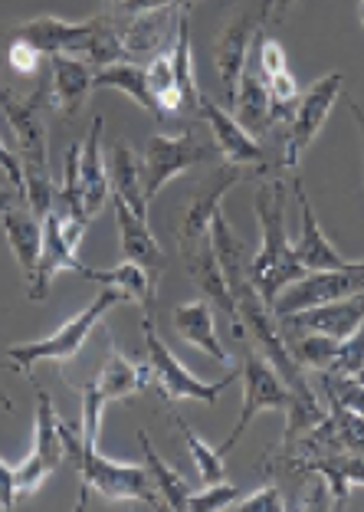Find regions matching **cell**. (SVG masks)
<instances>
[{
  "mask_svg": "<svg viewBox=\"0 0 364 512\" xmlns=\"http://www.w3.org/2000/svg\"><path fill=\"white\" fill-rule=\"evenodd\" d=\"M342 79H345L342 73H328L322 79H315V83L299 96L296 112H292V119L286 122L283 158H279L283 168H296L305 151H309V145L315 142V135L322 132V125L328 122V115H332V106L345 92Z\"/></svg>",
  "mask_w": 364,
  "mask_h": 512,
  "instance_id": "cell-10",
  "label": "cell"
},
{
  "mask_svg": "<svg viewBox=\"0 0 364 512\" xmlns=\"http://www.w3.org/2000/svg\"><path fill=\"white\" fill-rule=\"evenodd\" d=\"M355 381H358V384H364V368H361V375H358Z\"/></svg>",
  "mask_w": 364,
  "mask_h": 512,
  "instance_id": "cell-48",
  "label": "cell"
},
{
  "mask_svg": "<svg viewBox=\"0 0 364 512\" xmlns=\"http://www.w3.org/2000/svg\"><path fill=\"white\" fill-rule=\"evenodd\" d=\"M0 404H4V407H7V411H14V401H10V398H7V394H4V388H0Z\"/></svg>",
  "mask_w": 364,
  "mask_h": 512,
  "instance_id": "cell-45",
  "label": "cell"
},
{
  "mask_svg": "<svg viewBox=\"0 0 364 512\" xmlns=\"http://www.w3.org/2000/svg\"><path fill=\"white\" fill-rule=\"evenodd\" d=\"M33 450L46 460L50 470H60L66 460V444H63V421L56 414L50 394L37 388V430H33Z\"/></svg>",
  "mask_w": 364,
  "mask_h": 512,
  "instance_id": "cell-28",
  "label": "cell"
},
{
  "mask_svg": "<svg viewBox=\"0 0 364 512\" xmlns=\"http://www.w3.org/2000/svg\"><path fill=\"white\" fill-rule=\"evenodd\" d=\"M109 181L112 194L132 207V211L148 220V197H145V181H142V158L135 155L128 142L112 145V161H109Z\"/></svg>",
  "mask_w": 364,
  "mask_h": 512,
  "instance_id": "cell-25",
  "label": "cell"
},
{
  "mask_svg": "<svg viewBox=\"0 0 364 512\" xmlns=\"http://www.w3.org/2000/svg\"><path fill=\"white\" fill-rule=\"evenodd\" d=\"M112 207H115V224H119V237H122L125 260L142 263L145 270H151V273L158 276L164 270V253L158 247V240L151 237L148 220L138 217L132 207H128L122 197H115V194H112Z\"/></svg>",
  "mask_w": 364,
  "mask_h": 512,
  "instance_id": "cell-22",
  "label": "cell"
},
{
  "mask_svg": "<svg viewBox=\"0 0 364 512\" xmlns=\"http://www.w3.org/2000/svg\"><path fill=\"white\" fill-rule=\"evenodd\" d=\"M50 106V76L40 79L37 92H30V96H17L7 86H0V109H4L10 128H14L17 158L23 165V197H27L30 211L40 220L53 211L56 194H60L50 171V132H46Z\"/></svg>",
  "mask_w": 364,
  "mask_h": 512,
  "instance_id": "cell-1",
  "label": "cell"
},
{
  "mask_svg": "<svg viewBox=\"0 0 364 512\" xmlns=\"http://www.w3.org/2000/svg\"><path fill=\"white\" fill-rule=\"evenodd\" d=\"M181 4L145 10L138 17L122 20V43L128 56H161L168 53L174 40H178V23H181Z\"/></svg>",
  "mask_w": 364,
  "mask_h": 512,
  "instance_id": "cell-15",
  "label": "cell"
},
{
  "mask_svg": "<svg viewBox=\"0 0 364 512\" xmlns=\"http://www.w3.org/2000/svg\"><path fill=\"white\" fill-rule=\"evenodd\" d=\"M325 401H328V417H332L342 447L364 457V414L355 411V407L342 404L338 398H325Z\"/></svg>",
  "mask_w": 364,
  "mask_h": 512,
  "instance_id": "cell-32",
  "label": "cell"
},
{
  "mask_svg": "<svg viewBox=\"0 0 364 512\" xmlns=\"http://www.w3.org/2000/svg\"><path fill=\"white\" fill-rule=\"evenodd\" d=\"M138 444H142V453H145V467L151 473V480H155L158 486V493H161V503L164 509H174V512H184L187 509V496H191L194 490L187 486L184 480V473H178L174 467H168L161 457H158V450L151 447V440L145 430H138Z\"/></svg>",
  "mask_w": 364,
  "mask_h": 512,
  "instance_id": "cell-29",
  "label": "cell"
},
{
  "mask_svg": "<svg viewBox=\"0 0 364 512\" xmlns=\"http://www.w3.org/2000/svg\"><path fill=\"white\" fill-rule=\"evenodd\" d=\"M63 444L66 457H73V467L79 476V503L76 509H86L89 490H96L109 503H142L148 509H164L161 493L155 480H151L148 467H135V463H119L96 450L82 437L79 427H69L63 421Z\"/></svg>",
  "mask_w": 364,
  "mask_h": 512,
  "instance_id": "cell-3",
  "label": "cell"
},
{
  "mask_svg": "<svg viewBox=\"0 0 364 512\" xmlns=\"http://www.w3.org/2000/svg\"><path fill=\"white\" fill-rule=\"evenodd\" d=\"M358 293H364V260H355L351 266H342V270L305 273L302 279L289 283L283 293L273 299V316L279 322L312 306H325V302L348 299Z\"/></svg>",
  "mask_w": 364,
  "mask_h": 512,
  "instance_id": "cell-11",
  "label": "cell"
},
{
  "mask_svg": "<svg viewBox=\"0 0 364 512\" xmlns=\"http://www.w3.org/2000/svg\"><path fill=\"white\" fill-rule=\"evenodd\" d=\"M0 171H4L7 184H14V188L23 194V165H20L17 151H10L4 142H0Z\"/></svg>",
  "mask_w": 364,
  "mask_h": 512,
  "instance_id": "cell-40",
  "label": "cell"
},
{
  "mask_svg": "<svg viewBox=\"0 0 364 512\" xmlns=\"http://www.w3.org/2000/svg\"><path fill=\"white\" fill-rule=\"evenodd\" d=\"M122 302H132V299H128L122 289L102 286V293L92 299L82 312H76V316L69 319L66 325H60V329H56L53 335H46V339H37V342L10 345L7 358L33 384V371H30L33 365H37V362H63V365H69L79 355V348L89 342V335L102 322V316H109V309L122 306Z\"/></svg>",
  "mask_w": 364,
  "mask_h": 512,
  "instance_id": "cell-4",
  "label": "cell"
},
{
  "mask_svg": "<svg viewBox=\"0 0 364 512\" xmlns=\"http://www.w3.org/2000/svg\"><path fill=\"white\" fill-rule=\"evenodd\" d=\"M351 115H355V122L361 128V138H364V109L358 106V102H351Z\"/></svg>",
  "mask_w": 364,
  "mask_h": 512,
  "instance_id": "cell-44",
  "label": "cell"
},
{
  "mask_svg": "<svg viewBox=\"0 0 364 512\" xmlns=\"http://www.w3.org/2000/svg\"><path fill=\"white\" fill-rule=\"evenodd\" d=\"M286 204H289V188L283 181H263L253 194L256 224H260V253L250 260L246 273H250V283L269 306H273V299L283 293L289 283H296V279L309 273L299 263L296 250H292V243H289Z\"/></svg>",
  "mask_w": 364,
  "mask_h": 512,
  "instance_id": "cell-2",
  "label": "cell"
},
{
  "mask_svg": "<svg viewBox=\"0 0 364 512\" xmlns=\"http://www.w3.org/2000/svg\"><path fill=\"white\" fill-rule=\"evenodd\" d=\"M292 194H296L299 201V211H302V230H299V240L292 243V250H296L299 263L305 266L309 273H319V270H342V266H351L355 260H348V256H342L332 240L325 237L322 224L315 220V211L309 204V197H305V188L302 181H292Z\"/></svg>",
  "mask_w": 364,
  "mask_h": 512,
  "instance_id": "cell-17",
  "label": "cell"
},
{
  "mask_svg": "<svg viewBox=\"0 0 364 512\" xmlns=\"http://www.w3.org/2000/svg\"><path fill=\"white\" fill-rule=\"evenodd\" d=\"M361 368H364V322L351 335H345V339H338L335 355H332V362H328L325 375L358 378Z\"/></svg>",
  "mask_w": 364,
  "mask_h": 512,
  "instance_id": "cell-33",
  "label": "cell"
},
{
  "mask_svg": "<svg viewBox=\"0 0 364 512\" xmlns=\"http://www.w3.org/2000/svg\"><path fill=\"white\" fill-rule=\"evenodd\" d=\"M171 424L178 427V434L184 437L187 450H191V460L197 473H201V483L210 486V483H223L227 480V467H223V453L217 447H210L204 437L194 434V427L184 421L181 414H171Z\"/></svg>",
  "mask_w": 364,
  "mask_h": 512,
  "instance_id": "cell-31",
  "label": "cell"
},
{
  "mask_svg": "<svg viewBox=\"0 0 364 512\" xmlns=\"http://www.w3.org/2000/svg\"><path fill=\"white\" fill-rule=\"evenodd\" d=\"M50 476H53V470L50 467H46V460L40 457V453L37 450H33L30 453V457L27 460H23L20 463V467H14V480H17V493H37L40 490V486L46 483V480H50Z\"/></svg>",
  "mask_w": 364,
  "mask_h": 512,
  "instance_id": "cell-36",
  "label": "cell"
},
{
  "mask_svg": "<svg viewBox=\"0 0 364 512\" xmlns=\"http://www.w3.org/2000/svg\"><path fill=\"white\" fill-rule=\"evenodd\" d=\"M358 17H361V27H364V0H361V7H358Z\"/></svg>",
  "mask_w": 364,
  "mask_h": 512,
  "instance_id": "cell-46",
  "label": "cell"
},
{
  "mask_svg": "<svg viewBox=\"0 0 364 512\" xmlns=\"http://www.w3.org/2000/svg\"><path fill=\"white\" fill-rule=\"evenodd\" d=\"M171 322H174V332H178L187 345H194L197 352L210 355L220 365H230V352L220 345L217 329H214V306H210L207 299L184 302V306L171 312Z\"/></svg>",
  "mask_w": 364,
  "mask_h": 512,
  "instance_id": "cell-21",
  "label": "cell"
},
{
  "mask_svg": "<svg viewBox=\"0 0 364 512\" xmlns=\"http://www.w3.org/2000/svg\"><path fill=\"white\" fill-rule=\"evenodd\" d=\"M92 76L96 66L79 60V56H50V99L53 109L73 119L76 112L86 106L89 92H92Z\"/></svg>",
  "mask_w": 364,
  "mask_h": 512,
  "instance_id": "cell-19",
  "label": "cell"
},
{
  "mask_svg": "<svg viewBox=\"0 0 364 512\" xmlns=\"http://www.w3.org/2000/svg\"><path fill=\"white\" fill-rule=\"evenodd\" d=\"M292 4H296V0H276V4H273V20H283L292 10Z\"/></svg>",
  "mask_w": 364,
  "mask_h": 512,
  "instance_id": "cell-43",
  "label": "cell"
},
{
  "mask_svg": "<svg viewBox=\"0 0 364 512\" xmlns=\"http://www.w3.org/2000/svg\"><path fill=\"white\" fill-rule=\"evenodd\" d=\"M92 89H119L128 99H135V106H142L145 112L158 115L155 99L148 92V76L142 66L135 63H112V66H99L96 76H92Z\"/></svg>",
  "mask_w": 364,
  "mask_h": 512,
  "instance_id": "cell-27",
  "label": "cell"
},
{
  "mask_svg": "<svg viewBox=\"0 0 364 512\" xmlns=\"http://www.w3.org/2000/svg\"><path fill=\"white\" fill-rule=\"evenodd\" d=\"M102 128L105 119L96 115L86 142L79 145V194H82V211H86L89 220L102 211L105 201H112V181L102 161Z\"/></svg>",
  "mask_w": 364,
  "mask_h": 512,
  "instance_id": "cell-18",
  "label": "cell"
},
{
  "mask_svg": "<svg viewBox=\"0 0 364 512\" xmlns=\"http://www.w3.org/2000/svg\"><path fill=\"white\" fill-rule=\"evenodd\" d=\"M273 4H276V0H273Z\"/></svg>",
  "mask_w": 364,
  "mask_h": 512,
  "instance_id": "cell-49",
  "label": "cell"
},
{
  "mask_svg": "<svg viewBox=\"0 0 364 512\" xmlns=\"http://www.w3.org/2000/svg\"><path fill=\"white\" fill-rule=\"evenodd\" d=\"M151 381V365L148 362H135L128 358L119 345L109 348V362L102 365V371L89 384H82V417H79V430L89 444H99V427H102V414L105 407L115 401H128L135 394H142Z\"/></svg>",
  "mask_w": 364,
  "mask_h": 512,
  "instance_id": "cell-5",
  "label": "cell"
},
{
  "mask_svg": "<svg viewBox=\"0 0 364 512\" xmlns=\"http://www.w3.org/2000/svg\"><path fill=\"white\" fill-rule=\"evenodd\" d=\"M17 480H14V467H7L4 460H0V509L10 512L17 509Z\"/></svg>",
  "mask_w": 364,
  "mask_h": 512,
  "instance_id": "cell-41",
  "label": "cell"
},
{
  "mask_svg": "<svg viewBox=\"0 0 364 512\" xmlns=\"http://www.w3.org/2000/svg\"><path fill=\"white\" fill-rule=\"evenodd\" d=\"M197 115L210 125V138H214L217 151L223 155V161L227 165H237V168H269L266 165V151L260 148V142L246 132V128L240 125L237 115H230L223 106H217V102L204 99L201 109H197Z\"/></svg>",
  "mask_w": 364,
  "mask_h": 512,
  "instance_id": "cell-14",
  "label": "cell"
},
{
  "mask_svg": "<svg viewBox=\"0 0 364 512\" xmlns=\"http://www.w3.org/2000/svg\"><path fill=\"white\" fill-rule=\"evenodd\" d=\"M79 270H82L79 250L66 240L63 214H60V207L53 204V211L43 217V250H40L37 270H33V276L27 279V296L33 302H40V299H46V293H50V283L56 276H60V273H76L79 276Z\"/></svg>",
  "mask_w": 364,
  "mask_h": 512,
  "instance_id": "cell-12",
  "label": "cell"
},
{
  "mask_svg": "<svg viewBox=\"0 0 364 512\" xmlns=\"http://www.w3.org/2000/svg\"><path fill=\"white\" fill-rule=\"evenodd\" d=\"M230 509H237V512H283L286 503H283V493H279V486L266 483L256 493L246 496V499H237V503H233Z\"/></svg>",
  "mask_w": 364,
  "mask_h": 512,
  "instance_id": "cell-37",
  "label": "cell"
},
{
  "mask_svg": "<svg viewBox=\"0 0 364 512\" xmlns=\"http://www.w3.org/2000/svg\"><path fill=\"white\" fill-rule=\"evenodd\" d=\"M214 142L197 132V128H187L181 135H151L145 158H142V181H145V197L148 204L164 191V184L171 178H178L181 171H191L194 165H204V161L214 155Z\"/></svg>",
  "mask_w": 364,
  "mask_h": 512,
  "instance_id": "cell-8",
  "label": "cell"
},
{
  "mask_svg": "<svg viewBox=\"0 0 364 512\" xmlns=\"http://www.w3.org/2000/svg\"><path fill=\"white\" fill-rule=\"evenodd\" d=\"M20 204H27V197H23L14 184H0V214L14 211V207H20Z\"/></svg>",
  "mask_w": 364,
  "mask_h": 512,
  "instance_id": "cell-42",
  "label": "cell"
},
{
  "mask_svg": "<svg viewBox=\"0 0 364 512\" xmlns=\"http://www.w3.org/2000/svg\"><path fill=\"white\" fill-rule=\"evenodd\" d=\"M240 181H243V171L237 165H223L217 171L214 184H207L201 194H194V201L187 204V214H184V224H181V247L184 243L210 237V224H214V217L223 211L220 207L223 197H227V191Z\"/></svg>",
  "mask_w": 364,
  "mask_h": 512,
  "instance_id": "cell-20",
  "label": "cell"
},
{
  "mask_svg": "<svg viewBox=\"0 0 364 512\" xmlns=\"http://www.w3.org/2000/svg\"><path fill=\"white\" fill-rule=\"evenodd\" d=\"M197 4V0H181V7H194Z\"/></svg>",
  "mask_w": 364,
  "mask_h": 512,
  "instance_id": "cell-47",
  "label": "cell"
},
{
  "mask_svg": "<svg viewBox=\"0 0 364 512\" xmlns=\"http://www.w3.org/2000/svg\"><path fill=\"white\" fill-rule=\"evenodd\" d=\"M79 276L89 279V283L122 289V293L132 299L135 306H142V312H148V316H151V302H155V273L145 270L142 263L125 260L119 266H112V270H92V266L82 263Z\"/></svg>",
  "mask_w": 364,
  "mask_h": 512,
  "instance_id": "cell-24",
  "label": "cell"
},
{
  "mask_svg": "<svg viewBox=\"0 0 364 512\" xmlns=\"http://www.w3.org/2000/svg\"><path fill=\"white\" fill-rule=\"evenodd\" d=\"M184 256V266L191 273L194 286L201 289V296L214 306L217 312L230 319V329L237 339H243V325H240V312L233 306V296L227 289V279H223V270L217 263V253H214V240L204 237V240H194V243H184L181 247Z\"/></svg>",
  "mask_w": 364,
  "mask_h": 512,
  "instance_id": "cell-13",
  "label": "cell"
},
{
  "mask_svg": "<svg viewBox=\"0 0 364 512\" xmlns=\"http://www.w3.org/2000/svg\"><path fill=\"white\" fill-rule=\"evenodd\" d=\"M319 384H322L325 398H338L342 404L355 407V411H361V414H364V384H358L355 378L325 375V371H319Z\"/></svg>",
  "mask_w": 364,
  "mask_h": 512,
  "instance_id": "cell-35",
  "label": "cell"
},
{
  "mask_svg": "<svg viewBox=\"0 0 364 512\" xmlns=\"http://www.w3.org/2000/svg\"><path fill=\"white\" fill-rule=\"evenodd\" d=\"M233 109H237V119L250 135L266 132L269 125H276L273 122V102H269V89L260 79V69H256V63L250 69H243L237 99H233Z\"/></svg>",
  "mask_w": 364,
  "mask_h": 512,
  "instance_id": "cell-26",
  "label": "cell"
},
{
  "mask_svg": "<svg viewBox=\"0 0 364 512\" xmlns=\"http://www.w3.org/2000/svg\"><path fill=\"white\" fill-rule=\"evenodd\" d=\"M273 17V0H243L223 23L220 37L214 43V63L220 76V89L227 96V106H233L240 89V76L250 60L253 40L263 33V23Z\"/></svg>",
  "mask_w": 364,
  "mask_h": 512,
  "instance_id": "cell-6",
  "label": "cell"
},
{
  "mask_svg": "<svg viewBox=\"0 0 364 512\" xmlns=\"http://www.w3.org/2000/svg\"><path fill=\"white\" fill-rule=\"evenodd\" d=\"M148 76V92L158 106V119H171V115L184 112V99H181V86H178V73H174V56L171 50L155 56L145 66Z\"/></svg>",
  "mask_w": 364,
  "mask_h": 512,
  "instance_id": "cell-30",
  "label": "cell"
},
{
  "mask_svg": "<svg viewBox=\"0 0 364 512\" xmlns=\"http://www.w3.org/2000/svg\"><path fill=\"white\" fill-rule=\"evenodd\" d=\"M40 56L43 53L37 50V46H30V43H23V40H10V46H7V63H10V69H14L17 76L37 73Z\"/></svg>",
  "mask_w": 364,
  "mask_h": 512,
  "instance_id": "cell-38",
  "label": "cell"
},
{
  "mask_svg": "<svg viewBox=\"0 0 364 512\" xmlns=\"http://www.w3.org/2000/svg\"><path fill=\"white\" fill-rule=\"evenodd\" d=\"M0 220H4V234H7L10 250L17 256L20 270H23V279H30L40 263V250H43V220L30 211V204H20L14 211L0 214Z\"/></svg>",
  "mask_w": 364,
  "mask_h": 512,
  "instance_id": "cell-23",
  "label": "cell"
},
{
  "mask_svg": "<svg viewBox=\"0 0 364 512\" xmlns=\"http://www.w3.org/2000/svg\"><path fill=\"white\" fill-rule=\"evenodd\" d=\"M181 4V0H115L109 14L119 17V20H128V17H138L145 14V10H158V7H174Z\"/></svg>",
  "mask_w": 364,
  "mask_h": 512,
  "instance_id": "cell-39",
  "label": "cell"
},
{
  "mask_svg": "<svg viewBox=\"0 0 364 512\" xmlns=\"http://www.w3.org/2000/svg\"><path fill=\"white\" fill-rule=\"evenodd\" d=\"M237 499H240L237 486L223 480V483L204 486L201 493L187 496V509H191V512H220V509H230L233 503H237Z\"/></svg>",
  "mask_w": 364,
  "mask_h": 512,
  "instance_id": "cell-34",
  "label": "cell"
},
{
  "mask_svg": "<svg viewBox=\"0 0 364 512\" xmlns=\"http://www.w3.org/2000/svg\"><path fill=\"white\" fill-rule=\"evenodd\" d=\"M142 332H145V348H148V365H151V378L158 381V388L164 394V401H201V404H214L223 391L230 388L233 381L240 378V371L233 368L227 378H220L214 384L201 381L197 375H191L178 355L171 352L164 339L155 332V322H151L148 312H142Z\"/></svg>",
  "mask_w": 364,
  "mask_h": 512,
  "instance_id": "cell-7",
  "label": "cell"
},
{
  "mask_svg": "<svg viewBox=\"0 0 364 512\" xmlns=\"http://www.w3.org/2000/svg\"><path fill=\"white\" fill-rule=\"evenodd\" d=\"M364 322V293L348 296V299H335L325 302V306H312L296 316L279 319V329L283 332H319V335H332V339H345Z\"/></svg>",
  "mask_w": 364,
  "mask_h": 512,
  "instance_id": "cell-16",
  "label": "cell"
},
{
  "mask_svg": "<svg viewBox=\"0 0 364 512\" xmlns=\"http://www.w3.org/2000/svg\"><path fill=\"white\" fill-rule=\"evenodd\" d=\"M240 378H243V411L237 417V427L230 430V437L217 447L223 457H227V453L237 447V440L246 434V427L253 424L256 414H263V411H283L286 414L289 407H292V394L286 388V381L279 378V371L269 365L250 342H246Z\"/></svg>",
  "mask_w": 364,
  "mask_h": 512,
  "instance_id": "cell-9",
  "label": "cell"
}]
</instances>
